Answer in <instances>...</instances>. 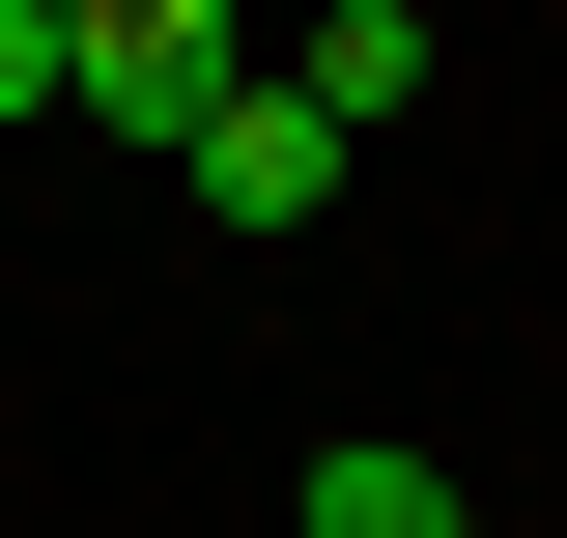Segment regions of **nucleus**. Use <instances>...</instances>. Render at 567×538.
Wrapping results in <instances>:
<instances>
[{
	"label": "nucleus",
	"instance_id": "f257e3e1",
	"mask_svg": "<svg viewBox=\"0 0 567 538\" xmlns=\"http://www.w3.org/2000/svg\"><path fill=\"white\" fill-rule=\"evenodd\" d=\"M227 85H256V29H227V0H58V114H114V142H199Z\"/></svg>",
	"mask_w": 567,
	"mask_h": 538
},
{
	"label": "nucleus",
	"instance_id": "7ed1b4c3",
	"mask_svg": "<svg viewBox=\"0 0 567 538\" xmlns=\"http://www.w3.org/2000/svg\"><path fill=\"white\" fill-rule=\"evenodd\" d=\"M284 538H483V510H454V454H398V425H341V454L284 482Z\"/></svg>",
	"mask_w": 567,
	"mask_h": 538
},
{
	"label": "nucleus",
	"instance_id": "39448f33",
	"mask_svg": "<svg viewBox=\"0 0 567 538\" xmlns=\"http://www.w3.org/2000/svg\"><path fill=\"white\" fill-rule=\"evenodd\" d=\"M0 114H58V0H0Z\"/></svg>",
	"mask_w": 567,
	"mask_h": 538
},
{
	"label": "nucleus",
	"instance_id": "20e7f679",
	"mask_svg": "<svg viewBox=\"0 0 567 538\" xmlns=\"http://www.w3.org/2000/svg\"><path fill=\"white\" fill-rule=\"evenodd\" d=\"M312 114H341V142L425 114V0H341V29H312Z\"/></svg>",
	"mask_w": 567,
	"mask_h": 538
},
{
	"label": "nucleus",
	"instance_id": "f03ea898",
	"mask_svg": "<svg viewBox=\"0 0 567 538\" xmlns=\"http://www.w3.org/2000/svg\"><path fill=\"white\" fill-rule=\"evenodd\" d=\"M171 170H199V227H312V199H341V114H312V85H227Z\"/></svg>",
	"mask_w": 567,
	"mask_h": 538
}]
</instances>
